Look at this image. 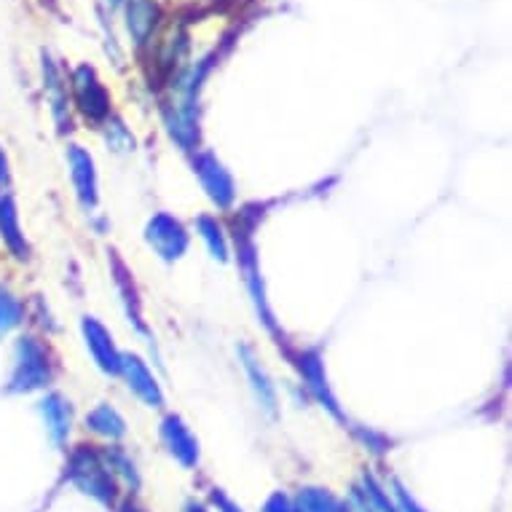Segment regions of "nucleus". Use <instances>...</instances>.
<instances>
[{
  "label": "nucleus",
  "instance_id": "9b49d317",
  "mask_svg": "<svg viewBox=\"0 0 512 512\" xmlns=\"http://www.w3.org/2000/svg\"><path fill=\"white\" fill-rule=\"evenodd\" d=\"M110 271H113V282H116V290L121 295V303H124L126 317H129V325H135L137 333H143L148 336V325H145L143 317V298L137 293L135 285V274L126 269V263L118 258L116 252L110 255Z\"/></svg>",
  "mask_w": 512,
  "mask_h": 512
},
{
  "label": "nucleus",
  "instance_id": "b1692460",
  "mask_svg": "<svg viewBox=\"0 0 512 512\" xmlns=\"http://www.w3.org/2000/svg\"><path fill=\"white\" fill-rule=\"evenodd\" d=\"M263 512H301V510L295 507V499H290V496L282 494V491H274V494L266 499V504H263Z\"/></svg>",
  "mask_w": 512,
  "mask_h": 512
},
{
  "label": "nucleus",
  "instance_id": "7ed1b4c3",
  "mask_svg": "<svg viewBox=\"0 0 512 512\" xmlns=\"http://www.w3.org/2000/svg\"><path fill=\"white\" fill-rule=\"evenodd\" d=\"M145 242L161 261L175 263L188 252V231L177 218H172L167 212H159L145 226Z\"/></svg>",
  "mask_w": 512,
  "mask_h": 512
},
{
  "label": "nucleus",
  "instance_id": "423d86ee",
  "mask_svg": "<svg viewBox=\"0 0 512 512\" xmlns=\"http://www.w3.org/2000/svg\"><path fill=\"white\" fill-rule=\"evenodd\" d=\"M295 368L301 373V378L306 381V387L314 397H317L322 408H328L336 419H344V413L338 408V400L333 395V389L328 384V373H325V360H322V354L319 349H306L295 357Z\"/></svg>",
  "mask_w": 512,
  "mask_h": 512
},
{
  "label": "nucleus",
  "instance_id": "dca6fc26",
  "mask_svg": "<svg viewBox=\"0 0 512 512\" xmlns=\"http://www.w3.org/2000/svg\"><path fill=\"white\" fill-rule=\"evenodd\" d=\"M43 81H46V97H49L51 102V113L57 118L59 129H65V124H70L68 94H65L62 76H59V70L54 68L51 59H43Z\"/></svg>",
  "mask_w": 512,
  "mask_h": 512
},
{
  "label": "nucleus",
  "instance_id": "cd10ccee",
  "mask_svg": "<svg viewBox=\"0 0 512 512\" xmlns=\"http://www.w3.org/2000/svg\"><path fill=\"white\" fill-rule=\"evenodd\" d=\"M121 512H145V510H143V507H137V504L126 502L124 507H121Z\"/></svg>",
  "mask_w": 512,
  "mask_h": 512
},
{
  "label": "nucleus",
  "instance_id": "39448f33",
  "mask_svg": "<svg viewBox=\"0 0 512 512\" xmlns=\"http://www.w3.org/2000/svg\"><path fill=\"white\" fill-rule=\"evenodd\" d=\"M70 84H73L78 110H81L89 121H94V124H102V121L110 116V94L108 89L102 86L100 78H97L94 68H89V65H78V68L73 70V76H70Z\"/></svg>",
  "mask_w": 512,
  "mask_h": 512
},
{
  "label": "nucleus",
  "instance_id": "1a4fd4ad",
  "mask_svg": "<svg viewBox=\"0 0 512 512\" xmlns=\"http://www.w3.org/2000/svg\"><path fill=\"white\" fill-rule=\"evenodd\" d=\"M118 376H124L129 392L140 397L148 408H161L164 405L161 384L153 376V370L137 354H121V370H118Z\"/></svg>",
  "mask_w": 512,
  "mask_h": 512
},
{
  "label": "nucleus",
  "instance_id": "f03ea898",
  "mask_svg": "<svg viewBox=\"0 0 512 512\" xmlns=\"http://www.w3.org/2000/svg\"><path fill=\"white\" fill-rule=\"evenodd\" d=\"M54 381V362L49 349L33 336L17 341L14 349V370H11V392H35L46 389Z\"/></svg>",
  "mask_w": 512,
  "mask_h": 512
},
{
  "label": "nucleus",
  "instance_id": "4be33fe9",
  "mask_svg": "<svg viewBox=\"0 0 512 512\" xmlns=\"http://www.w3.org/2000/svg\"><path fill=\"white\" fill-rule=\"evenodd\" d=\"M365 496H368V502L373 504V510L400 512V507L395 504V499H389V494L384 491V486H381V483H378L373 475H365Z\"/></svg>",
  "mask_w": 512,
  "mask_h": 512
},
{
  "label": "nucleus",
  "instance_id": "5701e85b",
  "mask_svg": "<svg viewBox=\"0 0 512 512\" xmlns=\"http://www.w3.org/2000/svg\"><path fill=\"white\" fill-rule=\"evenodd\" d=\"M392 488H395V504L400 507V512H427L411 494H408V488H405L400 480H395Z\"/></svg>",
  "mask_w": 512,
  "mask_h": 512
},
{
  "label": "nucleus",
  "instance_id": "ddd939ff",
  "mask_svg": "<svg viewBox=\"0 0 512 512\" xmlns=\"http://www.w3.org/2000/svg\"><path fill=\"white\" fill-rule=\"evenodd\" d=\"M0 239L9 247V252L17 261H27L30 258V247L22 234V223H19V210L14 196L3 194L0 196Z\"/></svg>",
  "mask_w": 512,
  "mask_h": 512
},
{
  "label": "nucleus",
  "instance_id": "412c9836",
  "mask_svg": "<svg viewBox=\"0 0 512 512\" xmlns=\"http://www.w3.org/2000/svg\"><path fill=\"white\" fill-rule=\"evenodd\" d=\"M25 319V306L19 301L17 295L0 287V333H9V330L19 328Z\"/></svg>",
  "mask_w": 512,
  "mask_h": 512
},
{
  "label": "nucleus",
  "instance_id": "a211bd4d",
  "mask_svg": "<svg viewBox=\"0 0 512 512\" xmlns=\"http://www.w3.org/2000/svg\"><path fill=\"white\" fill-rule=\"evenodd\" d=\"M295 507L301 512H349V504L341 502L328 488L306 486L295 496Z\"/></svg>",
  "mask_w": 512,
  "mask_h": 512
},
{
  "label": "nucleus",
  "instance_id": "bb28decb",
  "mask_svg": "<svg viewBox=\"0 0 512 512\" xmlns=\"http://www.w3.org/2000/svg\"><path fill=\"white\" fill-rule=\"evenodd\" d=\"M185 512H210V510H207V507L199 502H188L185 504Z\"/></svg>",
  "mask_w": 512,
  "mask_h": 512
},
{
  "label": "nucleus",
  "instance_id": "f3484780",
  "mask_svg": "<svg viewBox=\"0 0 512 512\" xmlns=\"http://www.w3.org/2000/svg\"><path fill=\"white\" fill-rule=\"evenodd\" d=\"M86 427L92 429L94 435L108 437V440H121L126 435L124 416L108 403H100L86 416Z\"/></svg>",
  "mask_w": 512,
  "mask_h": 512
},
{
  "label": "nucleus",
  "instance_id": "6e6552de",
  "mask_svg": "<svg viewBox=\"0 0 512 512\" xmlns=\"http://www.w3.org/2000/svg\"><path fill=\"white\" fill-rule=\"evenodd\" d=\"M159 435L169 456L183 464L185 470H194L196 464H199V440L188 429V424L180 416H175V413H169L167 419L161 421Z\"/></svg>",
  "mask_w": 512,
  "mask_h": 512
},
{
  "label": "nucleus",
  "instance_id": "2eb2a0df",
  "mask_svg": "<svg viewBox=\"0 0 512 512\" xmlns=\"http://www.w3.org/2000/svg\"><path fill=\"white\" fill-rule=\"evenodd\" d=\"M156 19H159V9H156L153 0H129V6H126V25H129V33H132L137 43L148 41Z\"/></svg>",
  "mask_w": 512,
  "mask_h": 512
},
{
  "label": "nucleus",
  "instance_id": "f257e3e1",
  "mask_svg": "<svg viewBox=\"0 0 512 512\" xmlns=\"http://www.w3.org/2000/svg\"><path fill=\"white\" fill-rule=\"evenodd\" d=\"M65 470H68L65 478L81 494L92 496L94 502H100L102 507H113L116 504V478H113V472H110L102 451H97L94 445H78V448H73Z\"/></svg>",
  "mask_w": 512,
  "mask_h": 512
},
{
  "label": "nucleus",
  "instance_id": "393cba45",
  "mask_svg": "<svg viewBox=\"0 0 512 512\" xmlns=\"http://www.w3.org/2000/svg\"><path fill=\"white\" fill-rule=\"evenodd\" d=\"M210 499H212V504L218 507V512H244L242 507H239V504H236L234 499L226 494V491H223V488H212Z\"/></svg>",
  "mask_w": 512,
  "mask_h": 512
},
{
  "label": "nucleus",
  "instance_id": "0eeeda50",
  "mask_svg": "<svg viewBox=\"0 0 512 512\" xmlns=\"http://www.w3.org/2000/svg\"><path fill=\"white\" fill-rule=\"evenodd\" d=\"M81 333H84L86 349L92 354L94 365L108 373V376H118L121 370V352H118L116 341L110 336V330L102 325L100 319L84 317L81 319Z\"/></svg>",
  "mask_w": 512,
  "mask_h": 512
},
{
  "label": "nucleus",
  "instance_id": "6ab92c4d",
  "mask_svg": "<svg viewBox=\"0 0 512 512\" xmlns=\"http://www.w3.org/2000/svg\"><path fill=\"white\" fill-rule=\"evenodd\" d=\"M196 231L202 236V242L207 244V250L215 261L226 263L228 261V239L226 231L220 226L218 220L210 218V215H202V218H196Z\"/></svg>",
  "mask_w": 512,
  "mask_h": 512
},
{
  "label": "nucleus",
  "instance_id": "4468645a",
  "mask_svg": "<svg viewBox=\"0 0 512 512\" xmlns=\"http://www.w3.org/2000/svg\"><path fill=\"white\" fill-rule=\"evenodd\" d=\"M239 360H242V368L244 373H247V378H250L252 392L258 397L261 408L274 416V413H277V389L271 384L266 368L258 362V357H255V352H252L250 346H239Z\"/></svg>",
  "mask_w": 512,
  "mask_h": 512
},
{
  "label": "nucleus",
  "instance_id": "a878e982",
  "mask_svg": "<svg viewBox=\"0 0 512 512\" xmlns=\"http://www.w3.org/2000/svg\"><path fill=\"white\" fill-rule=\"evenodd\" d=\"M11 183V167L9 159H6V151L0 148V188H6Z\"/></svg>",
  "mask_w": 512,
  "mask_h": 512
},
{
  "label": "nucleus",
  "instance_id": "aec40b11",
  "mask_svg": "<svg viewBox=\"0 0 512 512\" xmlns=\"http://www.w3.org/2000/svg\"><path fill=\"white\" fill-rule=\"evenodd\" d=\"M102 456H105V462H108L110 472H113V478H121L126 483V486L132 488V491H137L140 488V472H137L135 462L129 459V456L118 448V445H113V448H105L102 451Z\"/></svg>",
  "mask_w": 512,
  "mask_h": 512
},
{
  "label": "nucleus",
  "instance_id": "f8f14e48",
  "mask_svg": "<svg viewBox=\"0 0 512 512\" xmlns=\"http://www.w3.org/2000/svg\"><path fill=\"white\" fill-rule=\"evenodd\" d=\"M41 416L46 421V432H49L51 443L65 445L68 443L70 429H73V405L68 397L51 392L41 400Z\"/></svg>",
  "mask_w": 512,
  "mask_h": 512
},
{
  "label": "nucleus",
  "instance_id": "9d476101",
  "mask_svg": "<svg viewBox=\"0 0 512 512\" xmlns=\"http://www.w3.org/2000/svg\"><path fill=\"white\" fill-rule=\"evenodd\" d=\"M68 164L78 202L84 204L86 210H94L97 199H100V183H97V167H94L92 153L84 151L81 145H70Z\"/></svg>",
  "mask_w": 512,
  "mask_h": 512
},
{
  "label": "nucleus",
  "instance_id": "20e7f679",
  "mask_svg": "<svg viewBox=\"0 0 512 512\" xmlns=\"http://www.w3.org/2000/svg\"><path fill=\"white\" fill-rule=\"evenodd\" d=\"M194 172L199 175V183H202L204 194L210 196L212 204L220 207V210H228L236 199V183L231 172L223 167V161L210 151L196 153L194 159Z\"/></svg>",
  "mask_w": 512,
  "mask_h": 512
}]
</instances>
